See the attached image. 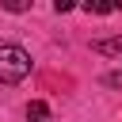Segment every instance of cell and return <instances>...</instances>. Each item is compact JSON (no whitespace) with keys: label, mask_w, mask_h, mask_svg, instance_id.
I'll return each instance as SVG.
<instances>
[{"label":"cell","mask_w":122,"mask_h":122,"mask_svg":"<svg viewBox=\"0 0 122 122\" xmlns=\"http://www.w3.org/2000/svg\"><path fill=\"white\" fill-rule=\"evenodd\" d=\"M30 72V53L23 46H0V84H19Z\"/></svg>","instance_id":"cell-1"},{"label":"cell","mask_w":122,"mask_h":122,"mask_svg":"<svg viewBox=\"0 0 122 122\" xmlns=\"http://www.w3.org/2000/svg\"><path fill=\"white\" fill-rule=\"evenodd\" d=\"M92 50L95 53H107V57H122V38H99Z\"/></svg>","instance_id":"cell-2"},{"label":"cell","mask_w":122,"mask_h":122,"mask_svg":"<svg viewBox=\"0 0 122 122\" xmlns=\"http://www.w3.org/2000/svg\"><path fill=\"white\" fill-rule=\"evenodd\" d=\"M118 8H122V0H92V4H84V11H95V15H111Z\"/></svg>","instance_id":"cell-3"},{"label":"cell","mask_w":122,"mask_h":122,"mask_svg":"<svg viewBox=\"0 0 122 122\" xmlns=\"http://www.w3.org/2000/svg\"><path fill=\"white\" fill-rule=\"evenodd\" d=\"M27 122H50V107H46L42 99H34V103L27 107Z\"/></svg>","instance_id":"cell-4"},{"label":"cell","mask_w":122,"mask_h":122,"mask_svg":"<svg viewBox=\"0 0 122 122\" xmlns=\"http://www.w3.org/2000/svg\"><path fill=\"white\" fill-rule=\"evenodd\" d=\"M4 8H8V11H27L30 4H27V0H4Z\"/></svg>","instance_id":"cell-5"}]
</instances>
